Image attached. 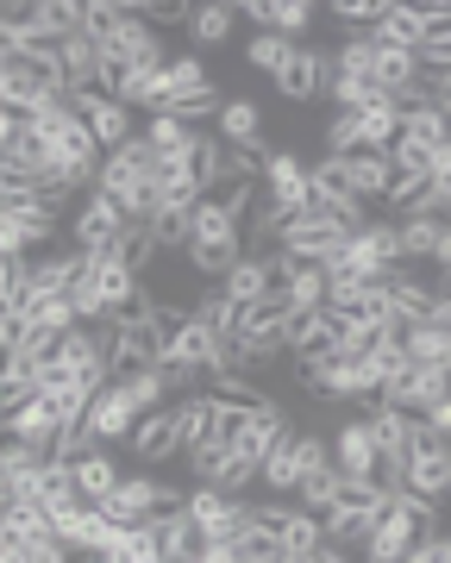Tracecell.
<instances>
[{
  "mask_svg": "<svg viewBox=\"0 0 451 563\" xmlns=\"http://www.w3.org/2000/svg\"><path fill=\"white\" fill-rule=\"evenodd\" d=\"M245 257V220L232 213L226 201H213L207 195L201 207H195V239H188V269L195 276H207L213 288H220L226 276H232V263Z\"/></svg>",
  "mask_w": 451,
  "mask_h": 563,
  "instance_id": "1",
  "label": "cell"
},
{
  "mask_svg": "<svg viewBox=\"0 0 451 563\" xmlns=\"http://www.w3.org/2000/svg\"><path fill=\"white\" fill-rule=\"evenodd\" d=\"M402 488L420 501H451V439H439L427 420H414L408 451H402Z\"/></svg>",
  "mask_w": 451,
  "mask_h": 563,
  "instance_id": "2",
  "label": "cell"
},
{
  "mask_svg": "<svg viewBox=\"0 0 451 563\" xmlns=\"http://www.w3.org/2000/svg\"><path fill=\"white\" fill-rule=\"evenodd\" d=\"M320 463H332V444L320 439V432H288L276 451L264 457V476H257V488L264 495H301V483H308V470H320Z\"/></svg>",
  "mask_w": 451,
  "mask_h": 563,
  "instance_id": "3",
  "label": "cell"
},
{
  "mask_svg": "<svg viewBox=\"0 0 451 563\" xmlns=\"http://www.w3.org/2000/svg\"><path fill=\"white\" fill-rule=\"evenodd\" d=\"M125 207L107 195V188H88L82 195V207L69 213V244L76 251H88V257H101V251H113V244L125 239Z\"/></svg>",
  "mask_w": 451,
  "mask_h": 563,
  "instance_id": "4",
  "label": "cell"
},
{
  "mask_svg": "<svg viewBox=\"0 0 451 563\" xmlns=\"http://www.w3.org/2000/svg\"><path fill=\"white\" fill-rule=\"evenodd\" d=\"M188 520L201 526V544H232L251 526V501L226 495V488L195 483V495H188Z\"/></svg>",
  "mask_w": 451,
  "mask_h": 563,
  "instance_id": "5",
  "label": "cell"
},
{
  "mask_svg": "<svg viewBox=\"0 0 451 563\" xmlns=\"http://www.w3.org/2000/svg\"><path fill=\"white\" fill-rule=\"evenodd\" d=\"M176 507H188L183 488H164V483H151V476H125L101 514L120 526H144V520H157V514H176Z\"/></svg>",
  "mask_w": 451,
  "mask_h": 563,
  "instance_id": "6",
  "label": "cell"
},
{
  "mask_svg": "<svg viewBox=\"0 0 451 563\" xmlns=\"http://www.w3.org/2000/svg\"><path fill=\"white\" fill-rule=\"evenodd\" d=\"M308 169H314V163H301L295 151H270V157H264V176H257V181H264V201H270V207H283L288 220H295L301 207H314Z\"/></svg>",
  "mask_w": 451,
  "mask_h": 563,
  "instance_id": "7",
  "label": "cell"
},
{
  "mask_svg": "<svg viewBox=\"0 0 451 563\" xmlns=\"http://www.w3.org/2000/svg\"><path fill=\"white\" fill-rule=\"evenodd\" d=\"M327 7H314V0H245L239 7V20H251L257 32H276V38H308L314 32V20H320Z\"/></svg>",
  "mask_w": 451,
  "mask_h": 563,
  "instance_id": "8",
  "label": "cell"
},
{
  "mask_svg": "<svg viewBox=\"0 0 451 563\" xmlns=\"http://www.w3.org/2000/svg\"><path fill=\"white\" fill-rule=\"evenodd\" d=\"M327 88H332V51H320V44H301V51H295V63L276 76V95H283V101H295V107L320 101Z\"/></svg>",
  "mask_w": 451,
  "mask_h": 563,
  "instance_id": "9",
  "label": "cell"
},
{
  "mask_svg": "<svg viewBox=\"0 0 451 563\" xmlns=\"http://www.w3.org/2000/svg\"><path fill=\"white\" fill-rule=\"evenodd\" d=\"M7 439H20V444H32V451H44V457H51V451H57V439H63V407L51 401V395H32V401L20 407V413H7Z\"/></svg>",
  "mask_w": 451,
  "mask_h": 563,
  "instance_id": "10",
  "label": "cell"
},
{
  "mask_svg": "<svg viewBox=\"0 0 451 563\" xmlns=\"http://www.w3.org/2000/svg\"><path fill=\"white\" fill-rule=\"evenodd\" d=\"M139 401H132V388L120 383V376H113V383L101 388V395H95V407H88V426H95V439L101 444H120V439H132V432H139Z\"/></svg>",
  "mask_w": 451,
  "mask_h": 563,
  "instance_id": "11",
  "label": "cell"
},
{
  "mask_svg": "<svg viewBox=\"0 0 451 563\" xmlns=\"http://www.w3.org/2000/svg\"><path fill=\"white\" fill-rule=\"evenodd\" d=\"M51 532H57L69 551H82V558H95V544H101V532H107V514L88 495H69V501H57L51 507Z\"/></svg>",
  "mask_w": 451,
  "mask_h": 563,
  "instance_id": "12",
  "label": "cell"
},
{
  "mask_svg": "<svg viewBox=\"0 0 451 563\" xmlns=\"http://www.w3.org/2000/svg\"><path fill=\"white\" fill-rule=\"evenodd\" d=\"M176 451H188V444H183V407L169 401V407H157V413H144L139 420V432H132V457L139 463H164V457H176Z\"/></svg>",
  "mask_w": 451,
  "mask_h": 563,
  "instance_id": "13",
  "label": "cell"
},
{
  "mask_svg": "<svg viewBox=\"0 0 451 563\" xmlns=\"http://www.w3.org/2000/svg\"><path fill=\"white\" fill-rule=\"evenodd\" d=\"M157 363H164L157 320H144V325H113V376H139V369H157Z\"/></svg>",
  "mask_w": 451,
  "mask_h": 563,
  "instance_id": "14",
  "label": "cell"
},
{
  "mask_svg": "<svg viewBox=\"0 0 451 563\" xmlns=\"http://www.w3.org/2000/svg\"><path fill=\"white\" fill-rule=\"evenodd\" d=\"M76 107H82L88 132L101 139V151H107V157H113V151H125V144L139 139V132H132V107H125V101H113V95H82Z\"/></svg>",
  "mask_w": 451,
  "mask_h": 563,
  "instance_id": "15",
  "label": "cell"
},
{
  "mask_svg": "<svg viewBox=\"0 0 451 563\" xmlns=\"http://www.w3.org/2000/svg\"><path fill=\"white\" fill-rule=\"evenodd\" d=\"M327 395H339V401H383V369H376V357H332L327 363Z\"/></svg>",
  "mask_w": 451,
  "mask_h": 563,
  "instance_id": "16",
  "label": "cell"
},
{
  "mask_svg": "<svg viewBox=\"0 0 451 563\" xmlns=\"http://www.w3.org/2000/svg\"><path fill=\"white\" fill-rule=\"evenodd\" d=\"M376 457H383V444L370 439L364 420H351V426H339V432H332V470H339V476H370V470H376Z\"/></svg>",
  "mask_w": 451,
  "mask_h": 563,
  "instance_id": "17",
  "label": "cell"
},
{
  "mask_svg": "<svg viewBox=\"0 0 451 563\" xmlns=\"http://www.w3.org/2000/svg\"><path fill=\"white\" fill-rule=\"evenodd\" d=\"M183 444L188 451H207V444H220V420H226V401L207 388V395H183Z\"/></svg>",
  "mask_w": 451,
  "mask_h": 563,
  "instance_id": "18",
  "label": "cell"
},
{
  "mask_svg": "<svg viewBox=\"0 0 451 563\" xmlns=\"http://www.w3.org/2000/svg\"><path fill=\"white\" fill-rule=\"evenodd\" d=\"M370 38L389 44V51H427V20H420V7H408V0H389Z\"/></svg>",
  "mask_w": 451,
  "mask_h": 563,
  "instance_id": "19",
  "label": "cell"
},
{
  "mask_svg": "<svg viewBox=\"0 0 451 563\" xmlns=\"http://www.w3.org/2000/svg\"><path fill=\"white\" fill-rule=\"evenodd\" d=\"M345 188L358 195V201H389L395 163L383 157V151H358V157H345Z\"/></svg>",
  "mask_w": 451,
  "mask_h": 563,
  "instance_id": "20",
  "label": "cell"
},
{
  "mask_svg": "<svg viewBox=\"0 0 451 563\" xmlns=\"http://www.w3.org/2000/svg\"><path fill=\"white\" fill-rule=\"evenodd\" d=\"M213 132H220L226 144H239V151H264V107L251 101V95H232Z\"/></svg>",
  "mask_w": 451,
  "mask_h": 563,
  "instance_id": "21",
  "label": "cell"
},
{
  "mask_svg": "<svg viewBox=\"0 0 451 563\" xmlns=\"http://www.w3.org/2000/svg\"><path fill=\"white\" fill-rule=\"evenodd\" d=\"M120 483H125V470H120V457H113V444H101V451H88V457L76 463V488H82L95 507L113 501V488Z\"/></svg>",
  "mask_w": 451,
  "mask_h": 563,
  "instance_id": "22",
  "label": "cell"
},
{
  "mask_svg": "<svg viewBox=\"0 0 451 563\" xmlns=\"http://www.w3.org/2000/svg\"><path fill=\"white\" fill-rule=\"evenodd\" d=\"M220 288L239 307H251V301H264V295H276V269H270V257H251V251H245V257L232 263V276H226Z\"/></svg>",
  "mask_w": 451,
  "mask_h": 563,
  "instance_id": "23",
  "label": "cell"
},
{
  "mask_svg": "<svg viewBox=\"0 0 451 563\" xmlns=\"http://www.w3.org/2000/svg\"><path fill=\"white\" fill-rule=\"evenodd\" d=\"M364 426H370V439L383 444L389 457H402V451H408V432H414V413H408V407H389V401H370L364 407Z\"/></svg>",
  "mask_w": 451,
  "mask_h": 563,
  "instance_id": "24",
  "label": "cell"
},
{
  "mask_svg": "<svg viewBox=\"0 0 451 563\" xmlns=\"http://www.w3.org/2000/svg\"><path fill=\"white\" fill-rule=\"evenodd\" d=\"M283 295H288V307H295V313H320V307L332 301V276L320 269V263H295Z\"/></svg>",
  "mask_w": 451,
  "mask_h": 563,
  "instance_id": "25",
  "label": "cell"
},
{
  "mask_svg": "<svg viewBox=\"0 0 451 563\" xmlns=\"http://www.w3.org/2000/svg\"><path fill=\"white\" fill-rule=\"evenodd\" d=\"M25 320H32V332H57V339H69L76 325H88L69 295H32L25 301Z\"/></svg>",
  "mask_w": 451,
  "mask_h": 563,
  "instance_id": "26",
  "label": "cell"
},
{
  "mask_svg": "<svg viewBox=\"0 0 451 563\" xmlns=\"http://www.w3.org/2000/svg\"><path fill=\"white\" fill-rule=\"evenodd\" d=\"M395 225H402V263H432V251L446 239V213H414Z\"/></svg>",
  "mask_w": 451,
  "mask_h": 563,
  "instance_id": "27",
  "label": "cell"
},
{
  "mask_svg": "<svg viewBox=\"0 0 451 563\" xmlns=\"http://www.w3.org/2000/svg\"><path fill=\"white\" fill-rule=\"evenodd\" d=\"M402 139H420V144H451V113L446 107H432V101H414V107H402Z\"/></svg>",
  "mask_w": 451,
  "mask_h": 563,
  "instance_id": "28",
  "label": "cell"
},
{
  "mask_svg": "<svg viewBox=\"0 0 451 563\" xmlns=\"http://www.w3.org/2000/svg\"><path fill=\"white\" fill-rule=\"evenodd\" d=\"M232 25H239V7L207 0V7H195V20H188V38H195V51H213V44L232 38Z\"/></svg>",
  "mask_w": 451,
  "mask_h": 563,
  "instance_id": "29",
  "label": "cell"
},
{
  "mask_svg": "<svg viewBox=\"0 0 451 563\" xmlns=\"http://www.w3.org/2000/svg\"><path fill=\"white\" fill-rule=\"evenodd\" d=\"M358 139H364V151L389 157L395 139H402V101H383V107H370V113H358Z\"/></svg>",
  "mask_w": 451,
  "mask_h": 563,
  "instance_id": "30",
  "label": "cell"
},
{
  "mask_svg": "<svg viewBox=\"0 0 451 563\" xmlns=\"http://www.w3.org/2000/svg\"><path fill=\"white\" fill-rule=\"evenodd\" d=\"M283 551L295 558H314V551H327V514H308V507H295L283 520Z\"/></svg>",
  "mask_w": 451,
  "mask_h": 563,
  "instance_id": "31",
  "label": "cell"
},
{
  "mask_svg": "<svg viewBox=\"0 0 451 563\" xmlns=\"http://www.w3.org/2000/svg\"><path fill=\"white\" fill-rule=\"evenodd\" d=\"M164 81H169V107L188 101V95H201V88H213V76H207L201 51H183V57L164 63Z\"/></svg>",
  "mask_w": 451,
  "mask_h": 563,
  "instance_id": "32",
  "label": "cell"
},
{
  "mask_svg": "<svg viewBox=\"0 0 451 563\" xmlns=\"http://www.w3.org/2000/svg\"><path fill=\"white\" fill-rule=\"evenodd\" d=\"M144 139L157 144L164 157H188V151H195V139H201V132H195V125H188V120H176V113H151V120H144Z\"/></svg>",
  "mask_w": 451,
  "mask_h": 563,
  "instance_id": "33",
  "label": "cell"
},
{
  "mask_svg": "<svg viewBox=\"0 0 451 563\" xmlns=\"http://www.w3.org/2000/svg\"><path fill=\"white\" fill-rule=\"evenodd\" d=\"M295 51H301L295 38H276V32H257V38L245 44V63H251V69H264V76L276 81V76L288 69V63H295Z\"/></svg>",
  "mask_w": 451,
  "mask_h": 563,
  "instance_id": "34",
  "label": "cell"
},
{
  "mask_svg": "<svg viewBox=\"0 0 451 563\" xmlns=\"http://www.w3.org/2000/svg\"><path fill=\"white\" fill-rule=\"evenodd\" d=\"M383 7H389V0H332L327 13H332L339 25H345V38H358V32H376Z\"/></svg>",
  "mask_w": 451,
  "mask_h": 563,
  "instance_id": "35",
  "label": "cell"
},
{
  "mask_svg": "<svg viewBox=\"0 0 451 563\" xmlns=\"http://www.w3.org/2000/svg\"><path fill=\"white\" fill-rule=\"evenodd\" d=\"M125 388H132V401H139V413H157V407H169V376L164 369H139V376H120Z\"/></svg>",
  "mask_w": 451,
  "mask_h": 563,
  "instance_id": "36",
  "label": "cell"
},
{
  "mask_svg": "<svg viewBox=\"0 0 451 563\" xmlns=\"http://www.w3.org/2000/svg\"><path fill=\"white\" fill-rule=\"evenodd\" d=\"M339 483H345V476H339L332 463H320V470H308V483H301V495H295V501L308 507V514H332V495H339Z\"/></svg>",
  "mask_w": 451,
  "mask_h": 563,
  "instance_id": "37",
  "label": "cell"
},
{
  "mask_svg": "<svg viewBox=\"0 0 451 563\" xmlns=\"http://www.w3.org/2000/svg\"><path fill=\"white\" fill-rule=\"evenodd\" d=\"M232 551H239V563H276L283 558V539L264 532V526H245V532L232 539Z\"/></svg>",
  "mask_w": 451,
  "mask_h": 563,
  "instance_id": "38",
  "label": "cell"
},
{
  "mask_svg": "<svg viewBox=\"0 0 451 563\" xmlns=\"http://www.w3.org/2000/svg\"><path fill=\"white\" fill-rule=\"evenodd\" d=\"M151 239H157V251H188L195 213H157V220H151Z\"/></svg>",
  "mask_w": 451,
  "mask_h": 563,
  "instance_id": "39",
  "label": "cell"
},
{
  "mask_svg": "<svg viewBox=\"0 0 451 563\" xmlns=\"http://www.w3.org/2000/svg\"><path fill=\"white\" fill-rule=\"evenodd\" d=\"M364 139H358V113H332L327 120V157H358Z\"/></svg>",
  "mask_w": 451,
  "mask_h": 563,
  "instance_id": "40",
  "label": "cell"
},
{
  "mask_svg": "<svg viewBox=\"0 0 451 563\" xmlns=\"http://www.w3.org/2000/svg\"><path fill=\"white\" fill-rule=\"evenodd\" d=\"M213 395H226V401L245 407V413H264V407H270V395L251 383V376H226V383H213Z\"/></svg>",
  "mask_w": 451,
  "mask_h": 563,
  "instance_id": "41",
  "label": "cell"
},
{
  "mask_svg": "<svg viewBox=\"0 0 451 563\" xmlns=\"http://www.w3.org/2000/svg\"><path fill=\"white\" fill-rule=\"evenodd\" d=\"M226 457H232V444H207V451H188V470H195V483H220V470H226Z\"/></svg>",
  "mask_w": 451,
  "mask_h": 563,
  "instance_id": "42",
  "label": "cell"
},
{
  "mask_svg": "<svg viewBox=\"0 0 451 563\" xmlns=\"http://www.w3.org/2000/svg\"><path fill=\"white\" fill-rule=\"evenodd\" d=\"M408 563H451V532H427V539L414 544Z\"/></svg>",
  "mask_w": 451,
  "mask_h": 563,
  "instance_id": "43",
  "label": "cell"
},
{
  "mask_svg": "<svg viewBox=\"0 0 451 563\" xmlns=\"http://www.w3.org/2000/svg\"><path fill=\"white\" fill-rule=\"evenodd\" d=\"M427 426L439 432V439H451V395H446V401H439V407L427 413Z\"/></svg>",
  "mask_w": 451,
  "mask_h": 563,
  "instance_id": "44",
  "label": "cell"
},
{
  "mask_svg": "<svg viewBox=\"0 0 451 563\" xmlns=\"http://www.w3.org/2000/svg\"><path fill=\"white\" fill-rule=\"evenodd\" d=\"M432 269H451V220H446V239H439V251H432Z\"/></svg>",
  "mask_w": 451,
  "mask_h": 563,
  "instance_id": "45",
  "label": "cell"
},
{
  "mask_svg": "<svg viewBox=\"0 0 451 563\" xmlns=\"http://www.w3.org/2000/svg\"><path fill=\"white\" fill-rule=\"evenodd\" d=\"M439 301L451 307V269H439Z\"/></svg>",
  "mask_w": 451,
  "mask_h": 563,
  "instance_id": "46",
  "label": "cell"
},
{
  "mask_svg": "<svg viewBox=\"0 0 451 563\" xmlns=\"http://www.w3.org/2000/svg\"><path fill=\"white\" fill-rule=\"evenodd\" d=\"M276 563H314V558H295V551H283V558H276Z\"/></svg>",
  "mask_w": 451,
  "mask_h": 563,
  "instance_id": "47",
  "label": "cell"
}]
</instances>
